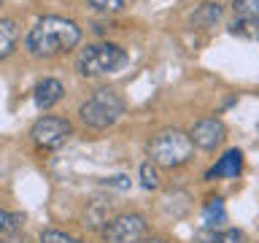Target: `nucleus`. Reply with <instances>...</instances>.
Here are the masks:
<instances>
[{
    "label": "nucleus",
    "mask_w": 259,
    "mask_h": 243,
    "mask_svg": "<svg viewBox=\"0 0 259 243\" xmlns=\"http://www.w3.org/2000/svg\"><path fill=\"white\" fill-rule=\"evenodd\" d=\"M81 40V27L65 16H44L27 32V52L35 57H54L76 49Z\"/></svg>",
    "instance_id": "nucleus-1"
},
{
    "label": "nucleus",
    "mask_w": 259,
    "mask_h": 243,
    "mask_svg": "<svg viewBox=\"0 0 259 243\" xmlns=\"http://www.w3.org/2000/svg\"><path fill=\"white\" fill-rule=\"evenodd\" d=\"M192 154H194V146L189 141V133H184L178 127L159 130L149 141V157L159 168H170V170L181 168L192 159Z\"/></svg>",
    "instance_id": "nucleus-2"
},
{
    "label": "nucleus",
    "mask_w": 259,
    "mask_h": 243,
    "mask_svg": "<svg viewBox=\"0 0 259 243\" xmlns=\"http://www.w3.org/2000/svg\"><path fill=\"white\" fill-rule=\"evenodd\" d=\"M127 62V52L119 44H92L87 49H81L76 57V70L84 78H97L105 76V73L119 70L121 65Z\"/></svg>",
    "instance_id": "nucleus-3"
},
{
    "label": "nucleus",
    "mask_w": 259,
    "mask_h": 243,
    "mask_svg": "<svg viewBox=\"0 0 259 243\" xmlns=\"http://www.w3.org/2000/svg\"><path fill=\"white\" fill-rule=\"evenodd\" d=\"M124 113V100L113 92V89H97L81 103L78 108V116L87 127H95V130H105L111 125H116Z\"/></svg>",
    "instance_id": "nucleus-4"
},
{
    "label": "nucleus",
    "mask_w": 259,
    "mask_h": 243,
    "mask_svg": "<svg viewBox=\"0 0 259 243\" xmlns=\"http://www.w3.org/2000/svg\"><path fill=\"white\" fill-rule=\"evenodd\" d=\"M30 135H32V141H35L40 149L54 151V149H60V146H65L70 141L73 125L68 119H62V116H40L35 125H32Z\"/></svg>",
    "instance_id": "nucleus-5"
},
{
    "label": "nucleus",
    "mask_w": 259,
    "mask_h": 243,
    "mask_svg": "<svg viewBox=\"0 0 259 243\" xmlns=\"http://www.w3.org/2000/svg\"><path fill=\"white\" fill-rule=\"evenodd\" d=\"M146 232V219L141 214H121L103 224V240L105 243H135Z\"/></svg>",
    "instance_id": "nucleus-6"
},
{
    "label": "nucleus",
    "mask_w": 259,
    "mask_h": 243,
    "mask_svg": "<svg viewBox=\"0 0 259 243\" xmlns=\"http://www.w3.org/2000/svg\"><path fill=\"white\" fill-rule=\"evenodd\" d=\"M224 138H227V127H224V122L216 119V116H205V119L194 122L192 130H189L192 146H200V149H205V151L222 146Z\"/></svg>",
    "instance_id": "nucleus-7"
},
{
    "label": "nucleus",
    "mask_w": 259,
    "mask_h": 243,
    "mask_svg": "<svg viewBox=\"0 0 259 243\" xmlns=\"http://www.w3.org/2000/svg\"><path fill=\"white\" fill-rule=\"evenodd\" d=\"M240 170H243V151L240 149H230L205 173V178H208V181H216V178H238Z\"/></svg>",
    "instance_id": "nucleus-8"
},
{
    "label": "nucleus",
    "mask_w": 259,
    "mask_h": 243,
    "mask_svg": "<svg viewBox=\"0 0 259 243\" xmlns=\"http://www.w3.org/2000/svg\"><path fill=\"white\" fill-rule=\"evenodd\" d=\"M62 92H65V87H62V81H57V78H44L40 84L35 87V92H32V97H35V105L40 111H49L52 105H57L62 100Z\"/></svg>",
    "instance_id": "nucleus-9"
},
{
    "label": "nucleus",
    "mask_w": 259,
    "mask_h": 243,
    "mask_svg": "<svg viewBox=\"0 0 259 243\" xmlns=\"http://www.w3.org/2000/svg\"><path fill=\"white\" fill-rule=\"evenodd\" d=\"M202 224L200 227H205V230H216L219 232V227H224L227 222V208H224V200L222 197H208V202L202 206Z\"/></svg>",
    "instance_id": "nucleus-10"
},
{
    "label": "nucleus",
    "mask_w": 259,
    "mask_h": 243,
    "mask_svg": "<svg viewBox=\"0 0 259 243\" xmlns=\"http://www.w3.org/2000/svg\"><path fill=\"white\" fill-rule=\"evenodd\" d=\"M219 19H222V6L213 3V0L202 3L197 11L192 14V24H194V27H213Z\"/></svg>",
    "instance_id": "nucleus-11"
},
{
    "label": "nucleus",
    "mask_w": 259,
    "mask_h": 243,
    "mask_svg": "<svg viewBox=\"0 0 259 243\" xmlns=\"http://www.w3.org/2000/svg\"><path fill=\"white\" fill-rule=\"evenodd\" d=\"M16 40H19V30L11 19H0V60L8 54H14Z\"/></svg>",
    "instance_id": "nucleus-12"
},
{
    "label": "nucleus",
    "mask_w": 259,
    "mask_h": 243,
    "mask_svg": "<svg viewBox=\"0 0 259 243\" xmlns=\"http://www.w3.org/2000/svg\"><path fill=\"white\" fill-rule=\"evenodd\" d=\"M108 222V206L105 202H92L87 211H84V224L89 230H97L100 224Z\"/></svg>",
    "instance_id": "nucleus-13"
},
{
    "label": "nucleus",
    "mask_w": 259,
    "mask_h": 243,
    "mask_svg": "<svg viewBox=\"0 0 259 243\" xmlns=\"http://www.w3.org/2000/svg\"><path fill=\"white\" fill-rule=\"evenodd\" d=\"M230 32L232 35H240V38H248V40H259V22H251V19H235L230 24Z\"/></svg>",
    "instance_id": "nucleus-14"
},
{
    "label": "nucleus",
    "mask_w": 259,
    "mask_h": 243,
    "mask_svg": "<svg viewBox=\"0 0 259 243\" xmlns=\"http://www.w3.org/2000/svg\"><path fill=\"white\" fill-rule=\"evenodd\" d=\"M24 224V214H14V211L0 208V235H14Z\"/></svg>",
    "instance_id": "nucleus-15"
},
{
    "label": "nucleus",
    "mask_w": 259,
    "mask_h": 243,
    "mask_svg": "<svg viewBox=\"0 0 259 243\" xmlns=\"http://www.w3.org/2000/svg\"><path fill=\"white\" fill-rule=\"evenodd\" d=\"M232 8L240 19L259 22V0H232Z\"/></svg>",
    "instance_id": "nucleus-16"
},
{
    "label": "nucleus",
    "mask_w": 259,
    "mask_h": 243,
    "mask_svg": "<svg viewBox=\"0 0 259 243\" xmlns=\"http://www.w3.org/2000/svg\"><path fill=\"white\" fill-rule=\"evenodd\" d=\"M141 186L149 192L159 186V173H157V165H154V162H143L141 165Z\"/></svg>",
    "instance_id": "nucleus-17"
},
{
    "label": "nucleus",
    "mask_w": 259,
    "mask_h": 243,
    "mask_svg": "<svg viewBox=\"0 0 259 243\" xmlns=\"http://www.w3.org/2000/svg\"><path fill=\"white\" fill-rule=\"evenodd\" d=\"M40 243H81V240L62 230H44L40 232Z\"/></svg>",
    "instance_id": "nucleus-18"
},
{
    "label": "nucleus",
    "mask_w": 259,
    "mask_h": 243,
    "mask_svg": "<svg viewBox=\"0 0 259 243\" xmlns=\"http://www.w3.org/2000/svg\"><path fill=\"white\" fill-rule=\"evenodd\" d=\"M95 11H103V14H116L124 8V0H87Z\"/></svg>",
    "instance_id": "nucleus-19"
},
{
    "label": "nucleus",
    "mask_w": 259,
    "mask_h": 243,
    "mask_svg": "<svg viewBox=\"0 0 259 243\" xmlns=\"http://www.w3.org/2000/svg\"><path fill=\"white\" fill-rule=\"evenodd\" d=\"M219 243H246V232L230 227V230H224L222 235H219Z\"/></svg>",
    "instance_id": "nucleus-20"
},
{
    "label": "nucleus",
    "mask_w": 259,
    "mask_h": 243,
    "mask_svg": "<svg viewBox=\"0 0 259 243\" xmlns=\"http://www.w3.org/2000/svg\"><path fill=\"white\" fill-rule=\"evenodd\" d=\"M219 235H222V232H216V230H205V227H200V230H197V240H200V243H219Z\"/></svg>",
    "instance_id": "nucleus-21"
},
{
    "label": "nucleus",
    "mask_w": 259,
    "mask_h": 243,
    "mask_svg": "<svg viewBox=\"0 0 259 243\" xmlns=\"http://www.w3.org/2000/svg\"><path fill=\"white\" fill-rule=\"evenodd\" d=\"M105 184L119 186V189H127V186H130V178H127V176H111V178H105Z\"/></svg>",
    "instance_id": "nucleus-22"
},
{
    "label": "nucleus",
    "mask_w": 259,
    "mask_h": 243,
    "mask_svg": "<svg viewBox=\"0 0 259 243\" xmlns=\"http://www.w3.org/2000/svg\"><path fill=\"white\" fill-rule=\"evenodd\" d=\"M0 243H24V238L19 240L16 235H11V238H8V235H0Z\"/></svg>",
    "instance_id": "nucleus-23"
},
{
    "label": "nucleus",
    "mask_w": 259,
    "mask_h": 243,
    "mask_svg": "<svg viewBox=\"0 0 259 243\" xmlns=\"http://www.w3.org/2000/svg\"><path fill=\"white\" fill-rule=\"evenodd\" d=\"M135 243H167V240H162V238H141V240H135Z\"/></svg>",
    "instance_id": "nucleus-24"
},
{
    "label": "nucleus",
    "mask_w": 259,
    "mask_h": 243,
    "mask_svg": "<svg viewBox=\"0 0 259 243\" xmlns=\"http://www.w3.org/2000/svg\"><path fill=\"white\" fill-rule=\"evenodd\" d=\"M0 6H3V0H0Z\"/></svg>",
    "instance_id": "nucleus-25"
}]
</instances>
